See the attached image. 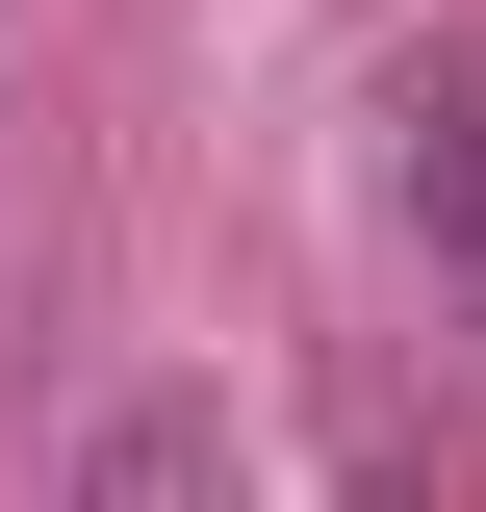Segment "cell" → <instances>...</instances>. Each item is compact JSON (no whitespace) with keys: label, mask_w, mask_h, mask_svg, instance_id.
Instances as JSON below:
<instances>
[{"label":"cell","mask_w":486,"mask_h":512,"mask_svg":"<svg viewBox=\"0 0 486 512\" xmlns=\"http://www.w3.org/2000/svg\"><path fill=\"white\" fill-rule=\"evenodd\" d=\"M52 512H231V410H205V384H154V410H103Z\"/></svg>","instance_id":"2"},{"label":"cell","mask_w":486,"mask_h":512,"mask_svg":"<svg viewBox=\"0 0 486 512\" xmlns=\"http://www.w3.org/2000/svg\"><path fill=\"white\" fill-rule=\"evenodd\" d=\"M384 128H410V256H435V308H461V359H486V52H435Z\"/></svg>","instance_id":"1"}]
</instances>
